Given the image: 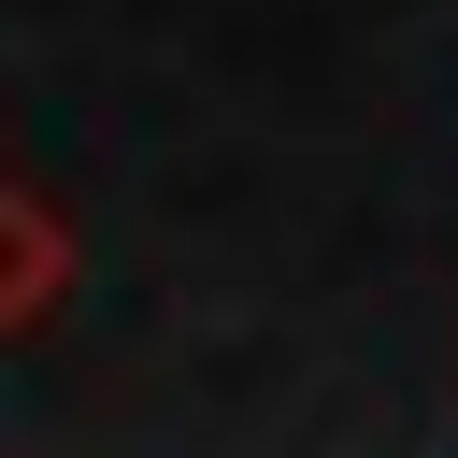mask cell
Listing matches in <instances>:
<instances>
[{
	"label": "cell",
	"mask_w": 458,
	"mask_h": 458,
	"mask_svg": "<svg viewBox=\"0 0 458 458\" xmlns=\"http://www.w3.org/2000/svg\"><path fill=\"white\" fill-rule=\"evenodd\" d=\"M72 301V215L43 186H0V329H43Z\"/></svg>",
	"instance_id": "6da1fadb"
}]
</instances>
